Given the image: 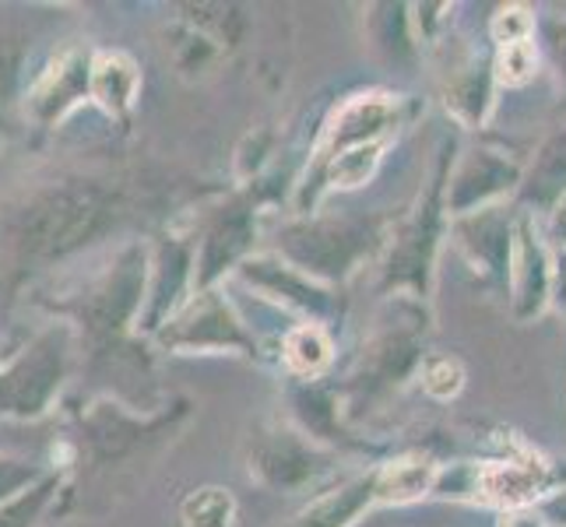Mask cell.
<instances>
[{
	"mask_svg": "<svg viewBox=\"0 0 566 527\" xmlns=\"http://www.w3.org/2000/svg\"><path fill=\"white\" fill-rule=\"evenodd\" d=\"M103 214V201L95 190H61L32 214L29 246L39 253H64L82 243Z\"/></svg>",
	"mask_w": 566,
	"mask_h": 527,
	"instance_id": "cell-9",
	"label": "cell"
},
{
	"mask_svg": "<svg viewBox=\"0 0 566 527\" xmlns=\"http://www.w3.org/2000/svg\"><path fill=\"white\" fill-rule=\"evenodd\" d=\"M374 506H380V489H377V467H369V472L335 485V489H327L310 506H303L285 527H353Z\"/></svg>",
	"mask_w": 566,
	"mask_h": 527,
	"instance_id": "cell-15",
	"label": "cell"
},
{
	"mask_svg": "<svg viewBox=\"0 0 566 527\" xmlns=\"http://www.w3.org/2000/svg\"><path fill=\"white\" fill-rule=\"evenodd\" d=\"M496 527H549L538 506H517V510H500Z\"/></svg>",
	"mask_w": 566,
	"mask_h": 527,
	"instance_id": "cell-27",
	"label": "cell"
},
{
	"mask_svg": "<svg viewBox=\"0 0 566 527\" xmlns=\"http://www.w3.org/2000/svg\"><path fill=\"white\" fill-rule=\"evenodd\" d=\"M405 124V99L390 92H363L345 99L335 113L317 141V159L314 169L324 162L338 159L345 151H356L366 145H390V138L401 130Z\"/></svg>",
	"mask_w": 566,
	"mask_h": 527,
	"instance_id": "cell-2",
	"label": "cell"
},
{
	"mask_svg": "<svg viewBox=\"0 0 566 527\" xmlns=\"http://www.w3.org/2000/svg\"><path fill=\"white\" fill-rule=\"evenodd\" d=\"M538 67V43L535 39H524V43L511 46H493V77L496 85L506 88H521L535 77Z\"/></svg>",
	"mask_w": 566,
	"mask_h": 527,
	"instance_id": "cell-21",
	"label": "cell"
},
{
	"mask_svg": "<svg viewBox=\"0 0 566 527\" xmlns=\"http://www.w3.org/2000/svg\"><path fill=\"white\" fill-rule=\"evenodd\" d=\"M321 472H327V457L300 433H271L250 457V475L268 489H300Z\"/></svg>",
	"mask_w": 566,
	"mask_h": 527,
	"instance_id": "cell-13",
	"label": "cell"
},
{
	"mask_svg": "<svg viewBox=\"0 0 566 527\" xmlns=\"http://www.w3.org/2000/svg\"><path fill=\"white\" fill-rule=\"evenodd\" d=\"M514 208L493 204L472 214L451 219L454 243L464 253V261L485 275L506 278V264H511V240H514Z\"/></svg>",
	"mask_w": 566,
	"mask_h": 527,
	"instance_id": "cell-10",
	"label": "cell"
},
{
	"mask_svg": "<svg viewBox=\"0 0 566 527\" xmlns=\"http://www.w3.org/2000/svg\"><path fill=\"white\" fill-rule=\"evenodd\" d=\"M553 461L532 451L506 454L500 461L472 464V503L496 506V510H517V506H538L549 493L559 489Z\"/></svg>",
	"mask_w": 566,
	"mask_h": 527,
	"instance_id": "cell-4",
	"label": "cell"
},
{
	"mask_svg": "<svg viewBox=\"0 0 566 527\" xmlns=\"http://www.w3.org/2000/svg\"><path fill=\"white\" fill-rule=\"evenodd\" d=\"M506 282H511V314L517 324H535L553 306V250L542 240L535 214L521 208L514 214Z\"/></svg>",
	"mask_w": 566,
	"mask_h": 527,
	"instance_id": "cell-3",
	"label": "cell"
},
{
	"mask_svg": "<svg viewBox=\"0 0 566 527\" xmlns=\"http://www.w3.org/2000/svg\"><path fill=\"white\" fill-rule=\"evenodd\" d=\"M422 390L433 401H454L464 390V366L451 356L422 359Z\"/></svg>",
	"mask_w": 566,
	"mask_h": 527,
	"instance_id": "cell-23",
	"label": "cell"
},
{
	"mask_svg": "<svg viewBox=\"0 0 566 527\" xmlns=\"http://www.w3.org/2000/svg\"><path fill=\"white\" fill-rule=\"evenodd\" d=\"M82 99H88V56L67 53L53 61V67L29 92V116L50 127Z\"/></svg>",
	"mask_w": 566,
	"mask_h": 527,
	"instance_id": "cell-16",
	"label": "cell"
},
{
	"mask_svg": "<svg viewBox=\"0 0 566 527\" xmlns=\"http://www.w3.org/2000/svg\"><path fill=\"white\" fill-rule=\"evenodd\" d=\"M163 341L180 351H247L253 356V338L243 330V324L232 317V309L219 292H201L184 314L163 330Z\"/></svg>",
	"mask_w": 566,
	"mask_h": 527,
	"instance_id": "cell-7",
	"label": "cell"
},
{
	"mask_svg": "<svg viewBox=\"0 0 566 527\" xmlns=\"http://www.w3.org/2000/svg\"><path fill=\"white\" fill-rule=\"evenodd\" d=\"M447 176H451V155H440L433 187H429L416 211L408 214L401 232L390 240V253L384 261V285L387 288H405L408 299L426 303L433 292V264L437 250L451 219H447Z\"/></svg>",
	"mask_w": 566,
	"mask_h": 527,
	"instance_id": "cell-1",
	"label": "cell"
},
{
	"mask_svg": "<svg viewBox=\"0 0 566 527\" xmlns=\"http://www.w3.org/2000/svg\"><path fill=\"white\" fill-rule=\"evenodd\" d=\"M240 275L253 288H261L264 296H275L279 303H285L292 309H303V314H310L317 324H321V317L331 314V292L317 278L303 275L300 267H292L279 257L250 261V264H243Z\"/></svg>",
	"mask_w": 566,
	"mask_h": 527,
	"instance_id": "cell-14",
	"label": "cell"
},
{
	"mask_svg": "<svg viewBox=\"0 0 566 527\" xmlns=\"http://www.w3.org/2000/svg\"><path fill=\"white\" fill-rule=\"evenodd\" d=\"M306 243V253H300V257H292L303 275H321V271H331V275H348L353 271V264H359L369 246H374L380 240V232L374 225L366 222H331V225H317V229H306L303 232Z\"/></svg>",
	"mask_w": 566,
	"mask_h": 527,
	"instance_id": "cell-12",
	"label": "cell"
},
{
	"mask_svg": "<svg viewBox=\"0 0 566 527\" xmlns=\"http://www.w3.org/2000/svg\"><path fill=\"white\" fill-rule=\"evenodd\" d=\"M538 510H542V517L549 520V527L556 524V527H566V485H559L556 493H549L542 503H538Z\"/></svg>",
	"mask_w": 566,
	"mask_h": 527,
	"instance_id": "cell-28",
	"label": "cell"
},
{
	"mask_svg": "<svg viewBox=\"0 0 566 527\" xmlns=\"http://www.w3.org/2000/svg\"><path fill=\"white\" fill-rule=\"evenodd\" d=\"M142 92V71L124 50H99L88 56V99L109 116H124Z\"/></svg>",
	"mask_w": 566,
	"mask_h": 527,
	"instance_id": "cell-17",
	"label": "cell"
},
{
	"mask_svg": "<svg viewBox=\"0 0 566 527\" xmlns=\"http://www.w3.org/2000/svg\"><path fill=\"white\" fill-rule=\"evenodd\" d=\"M545 43H549V61L556 71V82H559V109L566 116V14L549 22V29H545Z\"/></svg>",
	"mask_w": 566,
	"mask_h": 527,
	"instance_id": "cell-25",
	"label": "cell"
},
{
	"mask_svg": "<svg viewBox=\"0 0 566 527\" xmlns=\"http://www.w3.org/2000/svg\"><path fill=\"white\" fill-rule=\"evenodd\" d=\"M282 359L296 377L317 380L331 366V359H335V341H331L324 324L306 320V324H296L282 338Z\"/></svg>",
	"mask_w": 566,
	"mask_h": 527,
	"instance_id": "cell-19",
	"label": "cell"
},
{
	"mask_svg": "<svg viewBox=\"0 0 566 527\" xmlns=\"http://www.w3.org/2000/svg\"><path fill=\"white\" fill-rule=\"evenodd\" d=\"M440 464L426 454H401L377 467V489H380V506H405L433 496Z\"/></svg>",
	"mask_w": 566,
	"mask_h": 527,
	"instance_id": "cell-18",
	"label": "cell"
},
{
	"mask_svg": "<svg viewBox=\"0 0 566 527\" xmlns=\"http://www.w3.org/2000/svg\"><path fill=\"white\" fill-rule=\"evenodd\" d=\"M535 8L528 4H503L496 8L493 22H490V43L493 46H511L524 43V39H535Z\"/></svg>",
	"mask_w": 566,
	"mask_h": 527,
	"instance_id": "cell-22",
	"label": "cell"
},
{
	"mask_svg": "<svg viewBox=\"0 0 566 527\" xmlns=\"http://www.w3.org/2000/svg\"><path fill=\"white\" fill-rule=\"evenodd\" d=\"M184 527H240V506L222 485H205L193 489L180 506Z\"/></svg>",
	"mask_w": 566,
	"mask_h": 527,
	"instance_id": "cell-20",
	"label": "cell"
},
{
	"mask_svg": "<svg viewBox=\"0 0 566 527\" xmlns=\"http://www.w3.org/2000/svg\"><path fill=\"white\" fill-rule=\"evenodd\" d=\"M524 180V166L496 148H472L447 176V219H461L482 208L503 204L517 193Z\"/></svg>",
	"mask_w": 566,
	"mask_h": 527,
	"instance_id": "cell-5",
	"label": "cell"
},
{
	"mask_svg": "<svg viewBox=\"0 0 566 527\" xmlns=\"http://www.w3.org/2000/svg\"><path fill=\"white\" fill-rule=\"evenodd\" d=\"M64 335H46L32 345V351L14 362L4 377H0V412H11V415H39L43 408L50 404L53 390L50 383L35 380V377H46V380H61L64 377Z\"/></svg>",
	"mask_w": 566,
	"mask_h": 527,
	"instance_id": "cell-8",
	"label": "cell"
},
{
	"mask_svg": "<svg viewBox=\"0 0 566 527\" xmlns=\"http://www.w3.org/2000/svg\"><path fill=\"white\" fill-rule=\"evenodd\" d=\"M443 103L451 116L464 127H482L496 106V77H493V46L461 50L458 61H451L443 85Z\"/></svg>",
	"mask_w": 566,
	"mask_h": 527,
	"instance_id": "cell-11",
	"label": "cell"
},
{
	"mask_svg": "<svg viewBox=\"0 0 566 527\" xmlns=\"http://www.w3.org/2000/svg\"><path fill=\"white\" fill-rule=\"evenodd\" d=\"M542 229V240L549 243V250H566V190L553 201V208L545 211V222L538 225Z\"/></svg>",
	"mask_w": 566,
	"mask_h": 527,
	"instance_id": "cell-26",
	"label": "cell"
},
{
	"mask_svg": "<svg viewBox=\"0 0 566 527\" xmlns=\"http://www.w3.org/2000/svg\"><path fill=\"white\" fill-rule=\"evenodd\" d=\"M422 335L426 324L419 314V303H412L408 317L390 320L380 335L369 341V348L363 351V387L369 394H380V390L398 387L401 380H408L422 366L426 351H422Z\"/></svg>",
	"mask_w": 566,
	"mask_h": 527,
	"instance_id": "cell-6",
	"label": "cell"
},
{
	"mask_svg": "<svg viewBox=\"0 0 566 527\" xmlns=\"http://www.w3.org/2000/svg\"><path fill=\"white\" fill-rule=\"evenodd\" d=\"M50 496H53V482L14 493L8 503H0V527H35V517L46 510Z\"/></svg>",
	"mask_w": 566,
	"mask_h": 527,
	"instance_id": "cell-24",
	"label": "cell"
}]
</instances>
